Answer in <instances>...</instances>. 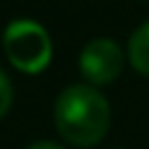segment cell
Here are the masks:
<instances>
[{
	"label": "cell",
	"mask_w": 149,
	"mask_h": 149,
	"mask_svg": "<svg viewBox=\"0 0 149 149\" xmlns=\"http://www.w3.org/2000/svg\"><path fill=\"white\" fill-rule=\"evenodd\" d=\"M10 97H13V89H10V81H8V76L0 71V118L5 115V110H8V105H10Z\"/></svg>",
	"instance_id": "5"
},
{
	"label": "cell",
	"mask_w": 149,
	"mask_h": 149,
	"mask_svg": "<svg viewBox=\"0 0 149 149\" xmlns=\"http://www.w3.org/2000/svg\"><path fill=\"white\" fill-rule=\"evenodd\" d=\"M3 47H5L8 60L26 73L42 71L52 55V42H50L45 26H39L37 21H29V18H18V21L8 24V29L3 34Z\"/></svg>",
	"instance_id": "2"
},
{
	"label": "cell",
	"mask_w": 149,
	"mask_h": 149,
	"mask_svg": "<svg viewBox=\"0 0 149 149\" xmlns=\"http://www.w3.org/2000/svg\"><path fill=\"white\" fill-rule=\"evenodd\" d=\"M55 126L76 147L97 144L110 128V105L92 84H73L55 100Z\"/></svg>",
	"instance_id": "1"
},
{
	"label": "cell",
	"mask_w": 149,
	"mask_h": 149,
	"mask_svg": "<svg viewBox=\"0 0 149 149\" xmlns=\"http://www.w3.org/2000/svg\"><path fill=\"white\" fill-rule=\"evenodd\" d=\"M128 60L139 73L149 76V21H144L131 34V39H128Z\"/></svg>",
	"instance_id": "4"
},
{
	"label": "cell",
	"mask_w": 149,
	"mask_h": 149,
	"mask_svg": "<svg viewBox=\"0 0 149 149\" xmlns=\"http://www.w3.org/2000/svg\"><path fill=\"white\" fill-rule=\"evenodd\" d=\"M26 149H63L60 144H52V141H34V144H29Z\"/></svg>",
	"instance_id": "6"
},
{
	"label": "cell",
	"mask_w": 149,
	"mask_h": 149,
	"mask_svg": "<svg viewBox=\"0 0 149 149\" xmlns=\"http://www.w3.org/2000/svg\"><path fill=\"white\" fill-rule=\"evenodd\" d=\"M79 68L86 81L92 84H110L120 76L123 71V50L118 47L115 39L110 37H97L92 39L79 58Z\"/></svg>",
	"instance_id": "3"
}]
</instances>
